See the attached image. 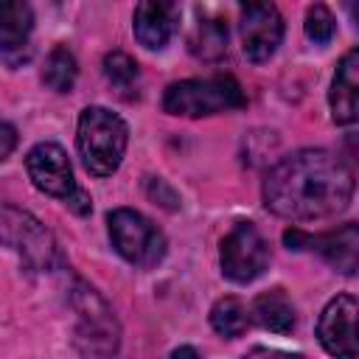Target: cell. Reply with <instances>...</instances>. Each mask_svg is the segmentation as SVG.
<instances>
[{
	"mask_svg": "<svg viewBox=\"0 0 359 359\" xmlns=\"http://www.w3.org/2000/svg\"><path fill=\"white\" fill-rule=\"evenodd\" d=\"M356 297L353 294H337L320 314L317 323V339L331 356H356Z\"/></svg>",
	"mask_w": 359,
	"mask_h": 359,
	"instance_id": "30bf717a",
	"label": "cell"
},
{
	"mask_svg": "<svg viewBox=\"0 0 359 359\" xmlns=\"http://www.w3.org/2000/svg\"><path fill=\"white\" fill-rule=\"evenodd\" d=\"M283 39V20L272 0H241V42L252 62H266Z\"/></svg>",
	"mask_w": 359,
	"mask_h": 359,
	"instance_id": "ba28073f",
	"label": "cell"
},
{
	"mask_svg": "<svg viewBox=\"0 0 359 359\" xmlns=\"http://www.w3.org/2000/svg\"><path fill=\"white\" fill-rule=\"evenodd\" d=\"M180 25V0H137L135 36L143 48L160 50Z\"/></svg>",
	"mask_w": 359,
	"mask_h": 359,
	"instance_id": "7c38bea8",
	"label": "cell"
},
{
	"mask_svg": "<svg viewBox=\"0 0 359 359\" xmlns=\"http://www.w3.org/2000/svg\"><path fill=\"white\" fill-rule=\"evenodd\" d=\"M73 306L79 311V348L84 353H115L118 351V323L112 317V309L90 289L87 283H76L73 289Z\"/></svg>",
	"mask_w": 359,
	"mask_h": 359,
	"instance_id": "8992f818",
	"label": "cell"
},
{
	"mask_svg": "<svg viewBox=\"0 0 359 359\" xmlns=\"http://www.w3.org/2000/svg\"><path fill=\"white\" fill-rule=\"evenodd\" d=\"M353 174L325 149H300L283 157L264 180V205L286 219L311 222L348 208Z\"/></svg>",
	"mask_w": 359,
	"mask_h": 359,
	"instance_id": "6da1fadb",
	"label": "cell"
},
{
	"mask_svg": "<svg viewBox=\"0 0 359 359\" xmlns=\"http://www.w3.org/2000/svg\"><path fill=\"white\" fill-rule=\"evenodd\" d=\"M17 146V129L6 121H0V160H6Z\"/></svg>",
	"mask_w": 359,
	"mask_h": 359,
	"instance_id": "7402d4cb",
	"label": "cell"
},
{
	"mask_svg": "<svg viewBox=\"0 0 359 359\" xmlns=\"http://www.w3.org/2000/svg\"><path fill=\"white\" fill-rule=\"evenodd\" d=\"M129 129L121 115H115L107 107H87L79 115V154L87 165L90 174L95 177H109L126 151Z\"/></svg>",
	"mask_w": 359,
	"mask_h": 359,
	"instance_id": "7a4b0ae2",
	"label": "cell"
},
{
	"mask_svg": "<svg viewBox=\"0 0 359 359\" xmlns=\"http://www.w3.org/2000/svg\"><path fill=\"white\" fill-rule=\"evenodd\" d=\"M328 104H331L334 123L348 126L356 121V112H359V50L356 48L348 50L342 56V62L337 65Z\"/></svg>",
	"mask_w": 359,
	"mask_h": 359,
	"instance_id": "4fadbf2b",
	"label": "cell"
},
{
	"mask_svg": "<svg viewBox=\"0 0 359 359\" xmlns=\"http://www.w3.org/2000/svg\"><path fill=\"white\" fill-rule=\"evenodd\" d=\"M174 356H199V353H196L194 348H177V351H174Z\"/></svg>",
	"mask_w": 359,
	"mask_h": 359,
	"instance_id": "cb8c5ba5",
	"label": "cell"
},
{
	"mask_svg": "<svg viewBox=\"0 0 359 359\" xmlns=\"http://www.w3.org/2000/svg\"><path fill=\"white\" fill-rule=\"evenodd\" d=\"M107 224H109L112 247L129 264L149 269V266L163 261V255H165V236L143 213H137L132 208H118V210L109 213Z\"/></svg>",
	"mask_w": 359,
	"mask_h": 359,
	"instance_id": "5b68a950",
	"label": "cell"
},
{
	"mask_svg": "<svg viewBox=\"0 0 359 359\" xmlns=\"http://www.w3.org/2000/svg\"><path fill=\"white\" fill-rule=\"evenodd\" d=\"M65 205L73 210V213H79V216H84V213H90V196L76 185V191L70 194V196H65Z\"/></svg>",
	"mask_w": 359,
	"mask_h": 359,
	"instance_id": "603a6c76",
	"label": "cell"
},
{
	"mask_svg": "<svg viewBox=\"0 0 359 359\" xmlns=\"http://www.w3.org/2000/svg\"><path fill=\"white\" fill-rule=\"evenodd\" d=\"M334 28H337V25H334V14L328 11V6H323V3L309 6V11H306V36H309L314 45L331 42Z\"/></svg>",
	"mask_w": 359,
	"mask_h": 359,
	"instance_id": "ffe728a7",
	"label": "cell"
},
{
	"mask_svg": "<svg viewBox=\"0 0 359 359\" xmlns=\"http://www.w3.org/2000/svg\"><path fill=\"white\" fill-rule=\"evenodd\" d=\"M34 28V11L28 0H0V48H22Z\"/></svg>",
	"mask_w": 359,
	"mask_h": 359,
	"instance_id": "9a60e30c",
	"label": "cell"
},
{
	"mask_svg": "<svg viewBox=\"0 0 359 359\" xmlns=\"http://www.w3.org/2000/svg\"><path fill=\"white\" fill-rule=\"evenodd\" d=\"M210 325L222 334V337H241L250 325V314H247V306L238 300V297H222L213 303L210 309Z\"/></svg>",
	"mask_w": 359,
	"mask_h": 359,
	"instance_id": "e0dca14e",
	"label": "cell"
},
{
	"mask_svg": "<svg viewBox=\"0 0 359 359\" xmlns=\"http://www.w3.org/2000/svg\"><path fill=\"white\" fill-rule=\"evenodd\" d=\"M283 244L289 250H314L320 252L334 269H339L342 275H353L356 264H359V227L353 222L342 224L334 233H323V236H309L297 227L283 233Z\"/></svg>",
	"mask_w": 359,
	"mask_h": 359,
	"instance_id": "9c48e42d",
	"label": "cell"
},
{
	"mask_svg": "<svg viewBox=\"0 0 359 359\" xmlns=\"http://www.w3.org/2000/svg\"><path fill=\"white\" fill-rule=\"evenodd\" d=\"M252 320L272 334H289L294 328V306L280 289H269L252 300Z\"/></svg>",
	"mask_w": 359,
	"mask_h": 359,
	"instance_id": "5bb4252c",
	"label": "cell"
},
{
	"mask_svg": "<svg viewBox=\"0 0 359 359\" xmlns=\"http://www.w3.org/2000/svg\"><path fill=\"white\" fill-rule=\"evenodd\" d=\"M76 73H79L76 56H73L65 45H59V48H53V50L48 53V59H45L42 81H45L50 90H56V93H70V87L76 84Z\"/></svg>",
	"mask_w": 359,
	"mask_h": 359,
	"instance_id": "ac0fdd59",
	"label": "cell"
},
{
	"mask_svg": "<svg viewBox=\"0 0 359 359\" xmlns=\"http://www.w3.org/2000/svg\"><path fill=\"white\" fill-rule=\"evenodd\" d=\"M149 196H151V199H157L165 210H177V208H180L177 194H174L163 180H149Z\"/></svg>",
	"mask_w": 359,
	"mask_h": 359,
	"instance_id": "44dd1931",
	"label": "cell"
},
{
	"mask_svg": "<svg viewBox=\"0 0 359 359\" xmlns=\"http://www.w3.org/2000/svg\"><path fill=\"white\" fill-rule=\"evenodd\" d=\"M191 50L199 59H219L227 50V25L219 17H202L191 34Z\"/></svg>",
	"mask_w": 359,
	"mask_h": 359,
	"instance_id": "2e32d148",
	"label": "cell"
},
{
	"mask_svg": "<svg viewBox=\"0 0 359 359\" xmlns=\"http://www.w3.org/2000/svg\"><path fill=\"white\" fill-rule=\"evenodd\" d=\"M104 76H107V81H109L112 87H118V90L123 93V90H132V87H135L140 70H137V62H135L129 53L112 50V53L104 56Z\"/></svg>",
	"mask_w": 359,
	"mask_h": 359,
	"instance_id": "d6986e66",
	"label": "cell"
},
{
	"mask_svg": "<svg viewBox=\"0 0 359 359\" xmlns=\"http://www.w3.org/2000/svg\"><path fill=\"white\" fill-rule=\"evenodd\" d=\"M269 264V247L252 222H238L222 241V272L233 283L255 280Z\"/></svg>",
	"mask_w": 359,
	"mask_h": 359,
	"instance_id": "52a82bcc",
	"label": "cell"
},
{
	"mask_svg": "<svg viewBox=\"0 0 359 359\" xmlns=\"http://www.w3.org/2000/svg\"><path fill=\"white\" fill-rule=\"evenodd\" d=\"M244 93L236 79L230 76H213V79H185L165 90L163 109L171 115H216L227 109L244 107Z\"/></svg>",
	"mask_w": 359,
	"mask_h": 359,
	"instance_id": "3957f363",
	"label": "cell"
},
{
	"mask_svg": "<svg viewBox=\"0 0 359 359\" xmlns=\"http://www.w3.org/2000/svg\"><path fill=\"white\" fill-rule=\"evenodd\" d=\"M0 241L20 252L31 269L48 272L62 261L59 247L53 236L42 227V222L14 205H0Z\"/></svg>",
	"mask_w": 359,
	"mask_h": 359,
	"instance_id": "277c9868",
	"label": "cell"
},
{
	"mask_svg": "<svg viewBox=\"0 0 359 359\" xmlns=\"http://www.w3.org/2000/svg\"><path fill=\"white\" fill-rule=\"evenodd\" d=\"M25 168H28L31 182L48 196L65 199L76 191L70 160H67L65 149L56 143H36L25 157Z\"/></svg>",
	"mask_w": 359,
	"mask_h": 359,
	"instance_id": "8fae6325",
	"label": "cell"
}]
</instances>
